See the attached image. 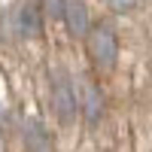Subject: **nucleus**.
Here are the masks:
<instances>
[{
    "instance_id": "nucleus-2",
    "label": "nucleus",
    "mask_w": 152,
    "mask_h": 152,
    "mask_svg": "<svg viewBox=\"0 0 152 152\" xmlns=\"http://www.w3.org/2000/svg\"><path fill=\"white\" fill-rule=\"evenodd\" d=\"M85 52L91 58L97 73H110L119 61V37L107 21L91 24V31L85 34Z\"/></svg>"
},
{
    "instance_id": "nucleus-7",
    "label": "nucleus",
    "mask_w": 152,
    "mask_h": 152,
    "mask_svg": "<svg viewBox=\"0 0 152 152\" xmlns=\"http://www.w3.org/2000/svg\"><path fill=\"white\" fill-rule=\"evenodd\" d=\"M107 6L116 12V15H128L137 9V0H107Z\"/></svg>"
},
{
    "instance_id": "nucleus-8",
    "label": "nucleus",
    "mask_w": 152,
    "mask_h": 152,
    "mask_svg": "<svg viewBox=\"0 0 152 152\" xmlns=\"http://www.w3.org/2000/svg\"><path fill=\"white\" fill-rule=\"evenodd\" d=\"M43 9L49 18H64V0H43Z\"/></svg>"
},
{
    "instance_id": "nucleus-6",
    "label": "nucleus",
    "mask_w": 152,
    "mask_h": 152,
    "mask_svg": "<svg viewBox=\"0 0 152 152\" xmlns=\"http://www.w3.org/2000/svg\"><path fill=\"white\" fill-rule=\"evenodd\" d=\"M21 134H24V152H55L52 134L46 131V125L40 119H28Z\"/></svg>"
},
{
    "instance_id": "nucleus-4",
    "label": "nucleus",
    "mask_w": 152,
    "mask_h": 152,
    "mask_svg": "<svg viewBox=\"0 0 152 152\" xmlns=\"http://www.w3.org/2000/svg\"><path fill=\"white\" fill-rule=\"evenodd\" d=\"M79 113H82V119L91 125V128L100 125V119H104V113H107L104 88H100L94 79H88V76L79 79Z\"/></svg>"
},
{
    "instance_id": "nucleus-5",
    "label": "nucleus",
    "mask_w": 152,
    "mask_h": 152,
    "mask_svg": "<svg viewBox=\"0 0 152 152\" xmlns=\"http://www.w3.org/2000/svg\"><path fill=\"white\" fill-rule=\"evenodd\" d=\"M67 24V34L70 37H85L91 31V18H88V6L85 0H64V18Z\"/></svg>"
},
{
    "instance_id": "nucleus-3",
    "label": "nucleus",
    "mask_w": 152,
    "mask_h": 152,
    "mask_svg": "<svg viewBox=\"0 0 152 152\" xmlns=\"http://www.w3.org/2000/svg\"><path fill=\"white\" fill-rule=\"evenodd\" d=\"M0 21H6V28L15 37H21V40H37V37L43 34V15H40V6L37 3L12 6L6 12V18H0Z\"/></svg>"
},
{
    "instance_id": "nucleus-1",
    "label": "nucleus",
    "mask_w": 152,
    "mask_h": 152,
    "mask_svg": "<svg viewBox=\"0 0 152 152\" xmlns=\"http://www.w3.org/2000/svg\"><path fill=\"white\" fill-rule=\"evenodd\" d=\"M49 107L61 125H73L79 113V91L73 85V76L64 67L49 70Z\"/></svg>"
}]
</instances>
